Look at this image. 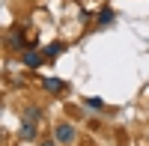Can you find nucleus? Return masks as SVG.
Listing matches in <instances>:
<instances>
[{
    "label": "nucleus",
    "instance_id": "3",
    "mask_svg": "<svg viewBox=\"0 0 149 146\" xmlns=\"http://www.w3.org/2000/svg\"><path fill=\"white\" fill-rule=\"evenodd\" d=\"M36 137V122L33 119H24L21 122V140H33Z\"/></svg>",
    "mask_w": 149,
    "mask_h": 146
},
{
    "label": "nucleus",
    "instance_id": "9",
    "mask_svg": "<svg viewBox=\"0 0 149 146\" xmlns=\"http://www.w3.org/2000/svg\"><path fill=\"white\" fill-rule=\"evenodd\" d=\"M42 146H57V143H42Z\"/></svg>",
    "mask_w": 149,
    "mask_h": 146
},
{
    "label": "nucleus",
    "instance_id": "4",
    "mask_svg": "<svg viewBox=\"0 0 149 146\" xmlns=\"http://www.w3.org/2000/svg\"><path fill=\"white\" fill-rule=\"evenodd\" d=\"M42 87H45L48 92H63V90H66V83H63V81H57V78H45V81H42Z\"/></svg>",
    "mask_w": 149,
    "mask_h": 146
},
{
    "label": "nucleus",
    "instance_id": "6",
    "mask_svg": "<svg viewBox=\"0 0 149 146\" xmlns=\"http://www.w3.org/2000/svg\"><path fill=\"white\" fill-rule=\"evenodd\" d=\"M63 48H66L63 42H51V45L45 48V54H48V57H57V54H63Z\"/></svg>",
    "mask_w": 149,
    "mask_h": 146
},
{
    "label": "nucleus",
    "instance_id": "2",
    "mask_svg": "<svg viewBox=\"0 0 149 146\" xmlns=\"http://www.w3.org/2000/svg\"><path fill=\"white\" fill-rule=\"evenodd\" d=\"M42 63V54L36 51V48H27V51H24V66H30V69H36Z\"/></svg>",
    "mask_w": 149,
    "mask_h": 146
},
{
    "label": "nucleus",
    "instance_id": "8",
    "mask_svg": "<svg viewBox=\"0 0 149 146\" xmlns=\"http://www.w3.org/2000/svg\"><path fill=\"white\" fill-rule=\"evenodd\" d=\"M86 107H95L98 111V107H102V99H86Z\"/></svg>",
    "mask_w": 149,
    "mask_h": 146
},
{
    "label": "nucleus",
    "instance_id": "7",
    "mask_svg": "<svg viewBox=\"0 0 149 146\" xmlns=\"http://www.w3.org/2000/svg\"><path fill=\"white\" fill-rule=\"evenodd\" d=\"M9 45H12V48H15V45H24V33H21V30H12V33H9Z\"/></svg>",
    "mask_w": 149,
    "mask_h": 146
},
{
    "label": "nucleus",
    "instance_id": "1",
    "mask_svg": "<svg viewBox=\"0 0 149 146\" xmlns=\"http://www.w3.org/2000/svg\"><path fill=\"white\" fill-rule=\"evenodd\" d=\"M54 137H57V143H72L74 140V128L72 125H57V131H54Z\"/></svg>",
    "mask_w": 149,
    "mask_h": 146
},
{
    "label": "nucleus",
    "instance_id": "5",
    "mask_svg": "<svg viewBox=\"0 0 149 146\" xmlns=\"http://www.w3.org/2000/svg\"><path fill=\"white\" fill-rule=\"evenodd\" d=\"M110 21H113V9H110V6H104L102 12H98V24H102V27H107Z\"/></svg>",
    "mask_w": 149,
    "mask_h": 146
}]
</instances>
